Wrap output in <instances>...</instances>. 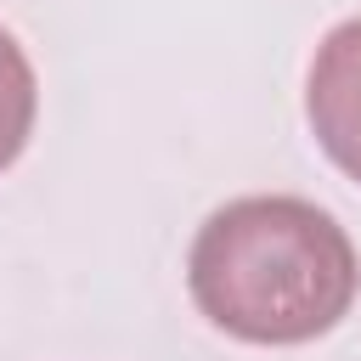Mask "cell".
Masks as SVG:
<instances>
[{
  "label": "cell",
  "instance_id": "1",
  "mask_svg": "<svg viewBox=\"0 0 361 361\" xmlns=\"http://www.w3.org/2000/svg\"><path fill=\"white\" fill-rule=\"evenodd\" d=\"M197 310L243 344H305L355 305L361 265L344 226L288 192L214 209L186 254Z\"/></svg>",
  "mask_w": 361,
  "mask_h": 361
},
{
  "label": "cell",
  "instance_id": "2",
  "mask_svg": "<svg viewBox=\"0 0 361 361\" xmlns=\"http://www.w3.org/2000/svg\"><path fill=\"white\" fill-rule=\"evenodd\" d=\"M305 118L322 152L350 180H361V17L327 28V39L316 45L305 79Z\"/></svg>",
  "mask_w": 361,
  "mask_h": 361
},
{
  "label": "cell",
  "instance_id": "3",
  "mask_svg": "<svg viewBox=\"0 0 361 361\" xmlns=\"http://www.w3.org/2000/svg\"><path fill=\"white\" fill-rule=\"evenodd\" d=\"M34 107H39V85H34V62L23 56V45L11 39V28H0V169L17 164V152L34 135Z\"/></svg>",
  "mask_w": 361,
  "mask_h": 361
}]
</instances>
